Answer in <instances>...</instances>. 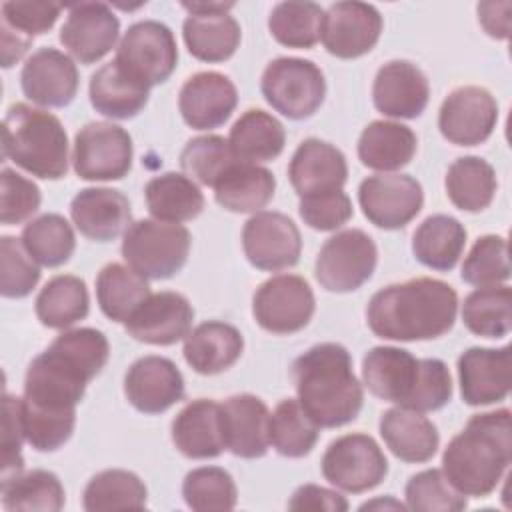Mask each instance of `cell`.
I'll return each instance as SVG.
<instances>
[{
  "mask_svg": "<svg viewBox=\"0 0 512 512\" xmlns=\"http://www.w3.org/2000/svg\"><path fill=\"white\" fill-rule=\"evenodd\" d=\"M172 442L192 460L220 456L226 450L222 406L208 398L188 402L172 420Z\"/></svg>",
  "mask_w": 512,
  "mask_h": 512,
  "instance_id": "4316f807",
  "label": "cell"
},
{
  "mask_svg": "<svg viewBox=\"0 0 512 512\" xmlns=\"http://www.w3.org/2000/svg\"><path fill=\"white\" fill-rule=\"evenodd\" d=\"M148 490L130 470L110 468L94 474L82 494V506L88 512L102 510H142L146 508Z\"/></svg>",
  "mask_w": 512,
  "mask_h": 512,
  "instance_id": "7bdbcfd3",
  "label": "cell"
},
{
  "mask_svg": "<svg viewBox=\"0 0 512 512\" xmlns=\"http://www.w3.org/2000/svg\"><path fill=\"white\" fill-rule=\"evenodd\" d=\"M378 428L386 448L402 462L422 464L438 452V430L422 412L400 406L390 408L380 416Z\"/></svg>",
  "mask_w": 512,
  "mask_h": 512,
  "instance_id": "1f68e13d",
  "label": "cell"
},
{
  "mask_svg": "<svg viewBox=\"0 0 512 512\" xmlns=\"http://www.w3.org/2000/svg\"><path fill=\"white\" fill-rule=\"evenodd\" d=\"M458 382L468 406H488L504 400L512 382L510 346L464 350L458 358Z\"/></svg>",
  "mask_w": 512,
  "mask_h": 512,
  "instance_id": "603a6c76",
  "label": "cell"
},
{
  "mask_svg": "<svg viewBox=\"0 0 512 512\" xmlns=\"http://www.w3.org/2000/svg\"><path fill=\"white\" fill-rule=\"evenodd\" d=\"M20 86L34 104L64 108L78 92V68L64 52L50 46L38 48L22 66Z\"/></svg>",
  "mask_w": 512,
  "mask_h": 512,
  "instance_id": "44dd1931",
  "label": "cell"
},
{
  "mask_svg": "<svg viewBox=\"0 0 512 512\" xmlns=\"http://www.w3.org/2000/svg\"><path fill=\"white\" fill-rule=\"evenodd\" d=\"M238 104L234 82L220 72H198L190 76L178 94L182 120L194 130H212L222 126Z\"/></svg>",
  "mask_w": 512,
  "mask_h": 512,
  "instance_id": "d4e9b609",
  "label": "cell"
},
{
  "mask_svg": "<svg viewBox=\"0 0 512 512\" xmlns=\"http://www.w3.org/2000/svg\"><path fill=\"white\" fill-rule=\"evenodd\" d=\"M276 190V178L268 168L236 160L216 182L214 200L228 212H260Z\"/></svg>",
  "mask_w": 512,
  "mask_h": 512,
  "instance_id": "e575fe53",
  "label": "cell"
},
{
  "mask_svg": "<svg viewBox=\"0 0 512 512\" xmlns=\"http://www.w3.org/2000/svg\"><path fill=\"white\" fill-rule=\"evenodd\" d=\"M150 88L126 74L114 60L90 76V104L96 112L114 120L134 118L148 104Z\"/></svg>",
  "mask_w": 512,
  "mask_h": 512,
  "instance_id": "d6a6232c",
  "label": "cell"
},
{
  "mask_svg": "<svg viewBox=\"0 0 512 512\" xmlns=\"http://www.w3.org/2000/svg\"><path fill=\"white\" fill-rule=\"evenodd\" d=\"M62 6L54 2H4L0 6L2 66L10 68L32 46L34 36L46 34L58 20Z\"/></svg>",
  "mask_w": 512,
  "mask_h": 512,
  "instance_id": "f546056e",
  "label": "cell"
},
{
  "mask_svg": "<svg viewBox=\"0 0 512 512\" xmlns=\"http://www.w3.org/2000/svg\"><path fill=\"white\" fill-rule=\"evenodd\" d=\"M362 380L380 400L414 412H434L452 398V376L438 358H416L404 348L374 346L362 358Z\"/></svg>",
  "mask_w": 512,
  "mask_h": 512,
  "instance_id": "5b68a950",
  "label": "cell"
},
{
  "mask_svg": "<svg viewBox=\"0 0 512 512\" xmlns=\"http://www.w3.org/2000/svg\"><path fill=\"white\" fill-rule=\"evenodd\" d=\"M446 194L462 212H482L494 200L498 182L494 168L480 156L456 158L446 172Z\"/></svg>",
  "mask_w": 512,
  "mask_h": 512,
  "instance_id": "ab89813d",
  "label": "cell"
},
{
  "mask_svg": "<svg viewBox=\"0 0 512 512\" xmlns=\"http://www.w3.org/2000/svg\"><path fill=\"white\" fill-rule=\"evenodd\" d=\"M190 232L182 224L138 220L122 238V258L146 280H166L178 274L190 254Z\"/></svg>",
  "mask_w": 512,
  "mask_h": 512,
  "instance_id": "52a82bcc",
  "label": "cell"
},
{
  "mask_svg": "<svg viewBox=\"0 0 512 512\" xmlns=\"http://www.w3.org/2000/svg\"><path fill=\"white\" fill-rule=\"evenodd\" d=\"M418 138L406 124L390 120L370 122L358 138L360 162L378 172L400 170L414 158Z\"/></svg>",
  "mask_w": 512,
  "mask_h": 512,
  "instance_id": "836d02e7",
  "label": "cell"
},
{
  "mask_svg": "<svg viewBox=\"0 0 512 512\" xmlns=\"http://www.w3.org/2000/svg\"><path fill=\"white\" fill-rule=\"evenodd\" d=\"M232 2H182L188 16L182 38L188 52L200 62H224L240 44V24L228 14Z\"/></svg>",
  "mask_w": 512,
  "mask_h": 512,
  "instance_id": "e0dca14e",
  "label": "cell"
},
{
  "mask_svg": "<svg viewBox=\"0 0 512 512\" xmlns=\"http://www.w3.org/2000/svg\"><path fill=\"white\" fill-rule=\"evenodd\" d=\"M2 154L42 180H58L68 172V136L62 122L54 114L24 102L6 110Z\"/></svg>",
  "mask_w": 512,
  "mask_h": 512,
  "instance_id": "8992f818",
  "label": "cell"
},
{
  "mask_svg": "<svg viewBox=\"0 0 512 512\" xmlns=\"http://www.w3.org/2000/svg\"><path fill=\"white\" fill-rule=\"evenodd\" d=\"M404 496L406 508L418 512H458L468 506L466 496L458 492L438 468L410 476Z\"/></svg>",
  "mask_w": 512,
  "mask_h": 512,
  "instance_id": "816d5d0a",
  "label": "cell"
},
{
  "mask_svg": "<svg viewBox=\"0 0 512 512\" xmlns=\"http://www.w3.org/2000/svg\"><path fill=\"white\" fill-rule=\"evenodd\" d=\"M118 32L120 20L108 4L80 2L68 8L60 42L80 64H94L114 48Z\"/></svg>",
  "mask_w": 512,
  "mask_h": 512,
  "instance_id": "ffe728a7",
  "label": "cell"
},
{
  "mask_svg": "<svg viewBox=\"0 0 512 512\" xmlns=\"http://www.w3.org/2000/svg\"><path fill=\"white\" fill-rule=\"evenodd\" d=\"M236 160L240 158H236L228 140L218 134L196 136L180 152V166L188 178L212 188Z\"/></svg>",
  "mask_w": 512,
  "mask_h": 512,
  "instance_id": "c3c4849f",
  "label": "cell"
},
{
  "mask_svg": "<svg viewBox=\"0 0 512 512\" xmlns=\"http://www.w3.org/2000/svg\"><path fill=\"white\" fill-rule=\"evenodd\" d=\"M320 426L304 412L298 400H282L268 422V440L272 448L286 458H302L312 452L318 442Z\"/></svg>",
  "mask_w": 512,
  "mask_h": 512,
  "instance_id": "f6af8a7d",
  "label": "cell"
},
{
  "mask_svg": "<svg viewBox=\"0 0 512 512\" xmlns=\"http://www.w3.org/2000/svg\"><path fill=\"white\" fill-rule=\"evenodd\" d=\"M510 2H480L478 4V22L488 36L506 40L510 34Z\"/></svg>",
  "mask_w": 512,
  "mask_h": 512,
  "instance_id": "680465c9",
  "label": "cell"
},
{
  "mask_svg": "<svg viewBox=\"0 0 512 512\" xmlns=\"http://www.w3.org/2000/svg\"><path fill=\"white\" fill-rule=\"evenodd\" d=\"M460 276L464 282L478 288L506 282L510 278L506 238L498 234L480 236L464 258Z\"/></svg>",
  "mask_w": 512,
  "mask_h": 512,
  "instance_id": "f907efd6",
  "label": "cell"
},
{
  "mask_svg": "<svg viewBox=\"0 0 512 512\" xmlns=\"http://www.w3.org/2000/svg\"><path fill=\"white\" fill-rule=\"evenodd\" d=\"M0 500L8 512H58L66 504V494L54 472L36 468L4 480Z\"/></svg>",
  "mask_w": 512,
  "mask_h": 512,
  "instance_id": "60d3db41",
  "label": "cell"
},
{
  "mask_svg": "<svg viewBox=\"0 0 512 512\" xmlns=\"http://www.w3.org/2000/svg\"><path fill=\"white\" fill-rule=\"evenodd\" d=\"M498 122V102L482 86L454 88L438 112L440 134L456 146H478L490 138Z\"/></svg>",
  "mask_w": 512,
  "mask_h": 512,
  "instance_id": "2e32d148",
  "label": "cell"
},
{
  "mask_svg": "<svg viewBox=\"0 0 512 512\" xmlns=\"http://www.w3.org/2000/svg\"><path fill=\"white\" fill-rule=\"evenodd\" d=\"M146 278L130 266L110 262L96 276V298L102 314L112 322H126L128 316L150 296Z\"/></svg>",
  "mask_w": 512,
  "mask_h": 512,
  "instance_id": "b9f144b4",
  "label": "cell"
},
{
  "mask_svg": "<svg viewBox=\"0 0 512 512\" xmlns=\"http://www.w3.org/2000/svg\"><path fill=\"white\" fill-rule=\"evenodd\" d=\"M512 462L510 410L474 414L442 454V472L464 496L492 494Z\"/></svg>",
  "mask_w": 512,
  "mask_h": 512,
  "instance_id": "277c9868",
  "label": "cell"
},
{
  "mask_svg": "<svg viewBox=\"0 0 512 512\" xmlns=\"http://www.w3.org/2000/svg\"><path fill=\"white\" fill-rule=\"evenodd\" d=\"M260 90L276 112L290 120H304L322 106L326 80L312 60L280 56L266 64Z\"/></svg>",
  "mask_w": 512,
  "mask_h": 512,
  "instance_id": "ba28073f",
  "label": "cell"
},
{
  "mask_svg": "<svg viewBox=\"0 0 512 512\" xmlns=\"http://www.w3.org/2000/svg\"><path fill=\"white\" fill-rule=\"evenodd\" d=\"M242 248L248 262L264 272H278L298 264L302 236L282 212L260 210L242 228Z\"/></svg>",
  "mask_w": 512,
  "mask_h": 512,
  "instance_id": "5bb4252c",
  "label": "cell"
},
{
  "mask_svg": "<svg viewBox=\"0 0 512 512\" xmlns=\"http://www.w3.org/2000/svg\"><path fill=\"white\" fill-rule=\"evenodd\" d=\"M34 308L42 326L66 330L88 316L90 298L86 282L72 274L54 276L38 292Z\"/></svg>",
  "mask_w": 512,
  "mask_h": 512,
  "instance_id": "f35d334b",
  "label": "cell"
},
{
  "mask_svg": "<svg viewBox=\"0 0 512 512\" xmlns=\"http://www.w3.org/2000/svg\"><path fill=\"white\" fill-rule=\"evenodd\" d=\"M464 326L482 338H502L512 326V290L506 284L476 288L462 304Z\"/></svg>",
  "mask_w": 512,
  "mask_h": 512,
  "instance_id": "ee69618b",
  "label": "cell"
},
{
  "mask_svg": "<svg viewBox=\"0 0 512 512\" xmlns=\"http://www.w3.org/2000/svg\"><path fill=\"white\" fill-rule=\"evenodd\" d=\"M40 280L38 262L28 254L22 240L0 238V292L4 298L28 296Z\"/></svg>",
  "mask_w": 512,
  "mask_h": 512,
  "instance_id": "f5cc1de1",
  "label": "cell"
},
{
  "mask_svg": "<svg viewBox=\"0 0 512 512\" xmlns=\"http://www.w3.org/2000/svg\"><path fill=\"white\" fill-rule=\"evenodd\" d=\"M466 246V228L448 214L428 216L412 236L414 258L438 272L452 270Z\"/></svg>",
  "mask_w": 512,
  "mask_h": 512,
  "instance_id": "8d00e7d4",
  "label": "cell"
},
{
  "mask_svg": "<svg viewBox=\"0 0 512 512\" xmlns=\"http://www.w3.org/2000/svg\"><path fill=\"white\" fill-rule=\"evenodd\" d=\"M358 202L374 226L400 230L420 214L424 192L410 174H376L360 182Z\"/></svg>",
  "mask_w": 512,
  "mask_h": 512,
  "instance_id": "9a60e30c",
  "label": "cell"
},
{
  "mask_svg": "<svg viewBox=\"0 0 512 512\" xmlns=\"http://www.w3.org/2000/svg\"><path fill=\"white\" fill-rule=\"evenodd\" d=\"M288 508L312 512H346L348 500L336 490L318 484H304L294 490L292 498L288 500Z\"/></svg>",
  "mask_w": 512,
  "mask_h": 512,
  "instance_id": "6f0895ef",
  "label": "cell"
},
{
  "mask_svg": "<svg viewBox=\"0 0 512 512\" xmlns=\"http://www.w3.org/2000/svg\"><path fill=\"white\" fill-rule=\"evenodd\" d=\"M242 350L244 338L236 326L220 320H208L188 332L182 352L194 372L214 376L234 366L242 356Z\"/></svg>",
  "mask_w": 512,
  "mask_h": 512,
  "instance_id": "4dcf8cb0",
  "label": "cell"
},
{
  "mask_svg": "<svg viewBox=\"0 0 512 512\" xmlns=\"http://www.w3.org/2000/svg\"><path fill=\"white\" fill-rule=\"evenodd\" d=\"M110 344L96 328L64 330L28 366L20 416L26 442L38 452L62 448L76 426V404L106 366Z\"/></svg>",
  "mask_w": 512,
  "mask_h": 512,
  "instance_id": "6da1fadb",
  "label": "cell"
},
{
  "mask_svg": "<svg viewBox=\"0 0 512 512\" xmlns=\"http://www.w3.org/2000/svg\"><path fill=\"white\" fill-rule=\"evenodd\" d=\"M132 154V138L122 126L88 122L74 136L72 166L82 180H122L132 168Z\"/></svg>",
  "mask_w": 512,
  "mask_h": 512,
  "instance_id": "7c38bea8",
  "label": "cell"
},
{
  "mask_svg": "<svg viewBox=\"0 0 512 512\" xmlns=\"http://www.w3.org/2000/svg\"><path fill=\"white\" fill-rule=\"evenodd\" d=\"M292 380L300 406L320 428H338L358 418L364 392L342 344L322 342L308 348L292 362Z\"/></svg>",
  "mask_w": 512,
  "mask_h": 512,
  "instance_id": "3957f363",
  "label": "cell"
},
{
  "mask_svg": "<svg viewBox=\"0 0 512 512\" xmlns=\"http://www.w3.org/2000/svg\"><path fill=\"white\" fill-rule=\"evenodd\" d=\"M182 496L188 508L196 512L232 510L238 500V490L232 476L220 466H200L186 474Z\"/></svg>",
  "mask_w": 512,
  "mask_h": 512,
  "instance_id": "681fc988",
  "label": "cell"
},
{
  "mask_svg": "<svg viewBox=\"0 0 512 512\" xmlns=\"http://www.w3.org/2000/svg\"><path fill=\"white\" fill-rule=\"evenodd\" d=\"M0 184H2V192H0L2 224L6 226L20 224L38 212L42 196H40V188L32 180L24 178L22 174L10 168H2Z\"/></svg>",
  "mask_w": 512,
  "mask_h": 512,
  "instance_id": "db71d44e",
  "label": "cell"
},
{
  "mask_svg": "<svg viewBox=\"0 0 512 512\" xmlns=\"http://www.w3.org/2000/svg\"><path fill=\"white\" fill-rule=\"evenodd\" d=\"M70 216L80 234L94 242H110L132 224L130 202L114 188L80 190L70 202Z\"/></svg>",
  "mask_w": 512,
  "mask_h": 512,
  "instance_id": "83f0119b",
  "label": "cell"
},
{
  "mask_svg": "<svg viewBox=\"0 0 512 512\" xmlns=\"http://www.w3.org/2000/svg\"><path fill=\"white\" fill-rule=\"evenodd\" d=\"M126 400L142 414H162L184 398V378L164 356L138 358L124 376Z\"/></svg>",
  "mask_w": 512,
  "mask_h": 512,
  "instance_id": "7402d4cb",
  "label": "cell"
},
{
  "mask_svg": "<svg viewBox=\"0 0 512 512\" xmlns=\"http://www.w3.org/2000/svg\"><path fill=\"white\" fill-rule=\"evenodd\" d=\"M288 178L300 198L342 190L348 178L346 156L330 142L306 138L292 154Z\"/></svg>",
  "mask_w": 512,
  "mask_h": 512,
  "instance_id": "484cf974",
  "label": "cell"
},
{
  "mask_svg": "<svg viewBox=\"0 0 512 512\" xmlns=\"http://www.w3.org/2000/svg\"><path fill=\"white\" fill-rule=\"evenodd\" d=\"M324 10L316 2H280L272 8L268 30L272 38L288 48H312L322 34Z\"/></svg>",
  "mask_w": 512,
  "mask_h": 512,
  "instance_id": "7dc6e473",
  "label": "cell"
},
{
  "mask_svg": "<svg viewBox=\"0 0 512 512\" xmlns=\"http://www.w3.org/2000/svg\"><path fill=\"white\" fill-rule=\"evenodd\" d=\"M430 100L426 74L408 60H390L378 68L372 84V102L390 118H418Z\"/></svg>",
  "mask_w": 512,
  "mask_h": 512,
  "instance_id": "cb8c5ba5",
  "label": "cell"
},
{
  "mask_svg": "<svg viewBox=\"0 0 512 512\" xmlns=\"http://www.w3.org/2000/svg\"><path fill=\"white\" fill-rule=\"evenodd\" d=\"M316 310L310 284L296 274H278L262 282L252 298V314L272 334H294L308 326Z\"/></svg>",
  "mask_w": 512,
  "mask_h": 512,
  "instance_id": "4fadbf2b",
  "label": "cell"
},
{
  "mask_svg": "<svg viewBox=\"0 0 512 512\" xmlns=\"http://www.w3.org/2000/svg\"><path fill=\"white\" fill-rule=\"evenodd\" d=\"M456 290L436 278H412L378 290L366 306L368 328L384 340H434L452 330Z\"/></svg>",
  "mask_w": 512,
  "mask_h": 512,
  "instance_id": "7a4b0ae2",
  "label": "cell"
},
{
  "mask_svg": "<svg viewBox=\"0 0 512 512\" xmlns=\"http://www.w3.org/2000/svg\"><path fill=\"white\" fill-rule=\"evenodd\" d=\"M226 450L238 458H262L268 452V422L266 404L254 394H234L222 404Z\"/></svg>",
  "mask_w": 512,
  "mask_h": 512,
  "instance_id": "f1b7e54d",
  "label": "cell"
},
{
  "mask_svg": "<svg viewBox=\"0 0 512 512\" xmlns=\"http://www.w3.org/2000/svg\"><path fill=\"white\" fill-rule=\"evenodd\" d=\"M194 320V308L180 292L150 294L124 322V330L138 342L170 346L186 338Z\"/></svg>",
  "mask_w": 512,
  "mask_h": 512,
  "instance_id": "d6986e66",
  "label": "cell"
},
{
  "mask_svg": "<svg viewBox=\"0 0 512 512\" xmlns=\"http://www.w3.org/2000/svg\"><path fill=\"white\" fill-rule=\"evenodd\" d=\"M148 212L154 220L180 224L194 220L204 210V194L192 178L166 172L148 180L144 188Z\"/></svg>",
  "mask_w": 512,
  "mask_h": 512,
  "instance_id": "74e56055",
  "label": "cell"
},
{
  "mask_svg": "<svg viewBox=\"0 0 512 512\" xmlns=\"http://www.w3.org/2000/svg\"><path fill=\"white\" fill-rule=\"evenodd\" d=\"M382 34V16L366 2H336L324 12L322 44L328 54L352 60L368 54Z\"/></svg>",
  "mask_w": 512,
  "mask_h": 512,
  "instance_id": "ac0fdd59",
  "label": "cell"
},
{
  "mask_svg": "<svg viewBox=\"0 0 512 512\" xmlns=\"http://www.w3.org/2000/svg\"><path fill=\"white\" fill-rule=\"evenodd\" d=\"M28 254L46 268L62 266L76 248V236L70 222L54 212L30 220L20 236Z\"/></svg>",
  "mask_w": 512,
  "mask_h": 512,
  "instance_id": "bcb514c9",
  "label": "cell"
},
{
  "mask_svg": "<svg viewBox=\"0 0 512 512\" xmlns=\"http://www.w3.org/2000/svg\"><path fill=\"white\" fill-rule=\"evenodd\" d=\"M378 248L360 228H348L330 236L314 264V276L328 292L344 294L358 290L376 270Z\"/></svg>",
  "mask_w": 512,
  "mask_h": 512,
  "instance_id": "30bf717a",
  "label": "cell"
},
{
  "mask_svg": "<svg viewBox=\"0 0 512 512\" xmlns=\"http://www.w3.org/2000/svg\"><path fill=\"white\" fill-rule=\"evenodd\" d=\"M114 62L144 86H158L176 70V38L158 20L134 22L120 38Z\"/></svg>",
  "mask_w": 512,
  "mask_h": 512,
  "instance_id": "9c48e42d",
  "label": "cell"
},
{
  "mask_svg": "<svg viewBox=\"0 0 512 512\" xmlns=\"http://www.w3.org/2000/svg\"><path fill=\"white\" fill-rule=\"evenodd\" d=\"M20 398L12 394H4L2 410H4V424H2V482L20 474L24 470L22 458V442L26 440L20 416Z\"/></svg>",
  "mask_w": 512,
  "mask_h": 512,
  "instance_id": "9f6ffc18",
  "label": "cell"
},
{
  "mask_svg": "<svg viewBox=\"0 0 512 512\" xmlns=\"http://www.w3.org/2000/svg\"><path fill=\"white\" fill-rule=\"evenodd\" d=\"M322 476L336 488L360 494L376 488L388 474V460L378 442L362 432L332 440L322 456Z\"/></svg>",
  "mask_w": 512,
  "mask_h": 512,
  "instance_id": "8fae6325",
  "label": "cell"
},
{
  "mask_svg": "<svg viewBox=\"0 0 512 512\" xmlns=\"http://www.w3.org/2000/svg\"><path fill=\"white\" fill-rule=\"evenodd\" d=\"M298 212H300V218L304 220V224H308L310 228L320 230V232L338 230L354 214L352 202H350L348 194L342 190L300 198Z\"/></svg>",
  "mask_w": 512,
  "mask_h": 512,
  "instance_id": "11a10c76",
  "label": "cell"
},
{
  "mask_svg": "<svg viewBox=\"0 0 512 512\" xmlns=\"http://www.w3.org/2000/svg\"><path fill=\"white\" fill-rule=\"evenodd\" d=\"M228 144L236 158L244 162H270L282 154L286 130L270 112L250 108L232 124Z\"/></svg>",
  "mask_w": 512,
  "mask_h": 512,
  "instance_id": "d590c367",
  "label": "cell"
}]
</instances>
